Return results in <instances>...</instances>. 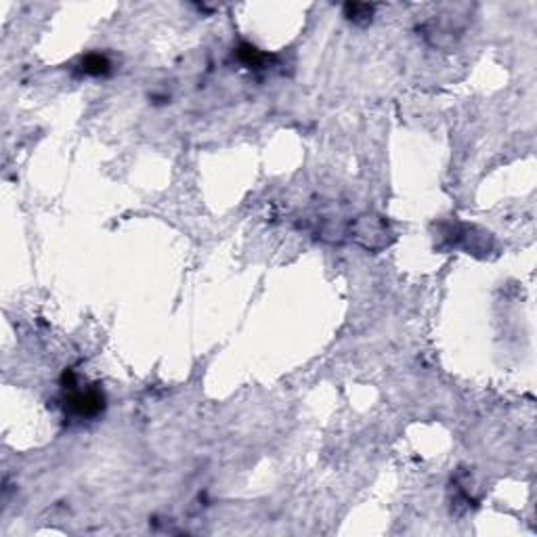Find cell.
Listing matches in <instances>:
<instances>
[{
  "label": "cell",
  "instance_id": "3",
  "mask_svg": "<svg viewBox=\"0 0 537 537\" xmlns=\"http://www.w3.org/2000/svg\"><path fill=\"white\" fill-rule=\"evenodd\" d=\"M109 69H111L109 59L105 55H99V53H90V55L82 57V61L78 65V71L82 76H95V78L109 74Z\"/></svg>",
  "mask_w": 537,
  "mask_h": 537
},
{
  "label": "cell",
  "instance_id": "1",
  "mask_svg": "<svg viewBox=\"0 0 537 537\" xmlns=\"http://www.w3.org/2000/svg\"><path fill=\"white\" fill-rule=\"evenodd\" d=\"M67 382L63 384L65 389V397H63V407L65 414H69L76 420H92L97 418L103 407H105V395L101 393V389L97 386H86V389H78L76 384V376L69 372H65L63 376Z\"/></svg>",
  "mask_w": 537,
  "mask_h": 537
},
{
  "label": "cell",
  "instance_id": "4",
  "mask_svg": "<svg viewBox=\"0 0 537 537\" xmlns=\"http://www.w3.org/2000/svg\"><path fill=\"white\" fill-rule=\"evenodd\" d=\"M342 11H344V17L349 21H353L357 25H365V23L372 21L376 6L374 4H365V2H349V4H344Z\"/></svg>",
  "mask_w": 537,
  "mask_h": 537
},
{
  "label": "cell",
  "instance_id": "2",
  "mask_svg": "<svg viewBox=\"0 0 537 537\" xmlns=\"http://www.w3.org/2000/svg\"><path fill=\"white\" fill-rule=\"evenodd\" d=\"M351 237L363 246L365 250H382L384 246H389L391 239V229L389 225L380 218V216H359L353 225H351Z\"/></svg>",
  "mask_w": 537,
  "mask_h": 537
},
{
  "label": "cell",
  "instance_id": "5",
  "mask_svg": "<svg viewBox=\"0 0 537 537\" xmlns=\"http://www.w3.org/2000/svg\"><path fill=\"white\" fill-rule=\"evenodd\" d=\"M237 59L246 65V67H254V69H258V67H263L265 65V61L269 59L265 53H260L256 46H252V44H242V46H237Z\"/></svg>",
  "mask_w": 537,
  "mask_h": 537
}]
</instances>
